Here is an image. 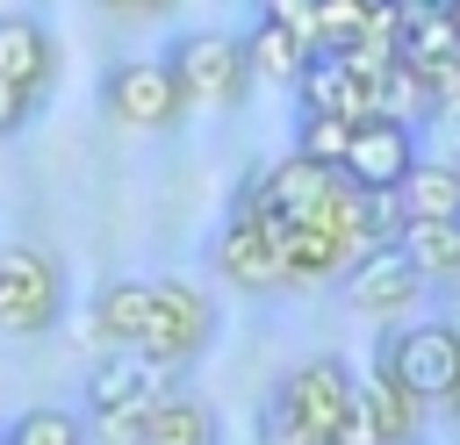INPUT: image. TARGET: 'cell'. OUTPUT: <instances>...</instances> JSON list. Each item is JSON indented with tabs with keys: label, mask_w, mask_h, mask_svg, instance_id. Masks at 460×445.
Returning <instances> with one entry per match:
<instances>
[{
	"label": "cell",
	"mask_w": 460,
	"mask_h": 445,
	"mask_svg": "<svg viewBox=\"0 0 460 445\" xmlns=\"http://www.w3.org/2000/svg\"><path fill=\"white\" fill-rule=\"evenodd\" d=\"M352 388H359V373L338 352H316V359L288 366L259 402V445H345Z\"/></svg>",
	"instance_id": "cell-1"
},
{
	"label": "cell",
	"mask_w": 460,
	"mask_h": 445,
	"mask_svg": "<svg viewBox=\"0 0 460 445\" xmlns=\"http://www.w3.org/2000/svg\"><path fill=\"white\" fill-rule=\"evenodd\" d=\"M374 373L410 388L424 409H446V395L460 388V323L446 316H424V323H381L374 337Z\"/></svg>",
	"instance_id": "cell-2"
},
{
	"label": "cell",
	"mask_w": 460,
	"mask_h": 445,
	"mask_svg": "<svg viewBox=\"0 0 460 445\" xmlns=\"http://www.w3.org/2000/svg\"><path fill=\"white\" fill-rule=\"evenodd\" d=\"M216 330H223L216 294H201V287H194V280H180V273L151 280V323H144V337H137V352H144L151 366L187 373V366L216 345Z\"/></svg>",
	"instance_id": "cell-3"
},
{
	"label": "cell",
	"mask_w": 460,
	"mask_h": 445,
	"mask_svg": "<svg viewBox=\"0 0 460 445\" xmlns=\"http://www.w3.org/2000/svg\"><path fill=\"white\" fill-rule=\"evenodd\" d=\"M165 65H172V79H180V93L194 108H244V93L259 86L252 50L230 29H187V36H172Z\"/></svg>",
	"instance_id": "cell-4"
},
{
	"label": "cell",
	"mask_w": 460,
	"mask_h": 445,
	"mask_svg": "<svg viewBox=\"0 0 460 445\" xmlns=\"http://www.w3.org/2000/svg\"><path fill=\"white\" fill-rule=\"evenodd\" d=\"M187 108H194V100L180 93V79H172L165 57H115V65L101 72V115H108L115 129L165 136V129L187 122Z\"/></svg>",
	"instance_id": "cell-5"
},
{
	"label": "cell",
	"mask_w": 460,
	"mask_h": 445,
	"mask_svg": "<svg viewBox=\"0 0 460 445\" xmlns=\"http://www.w3.org/2000/svg\"><path fill=\"white\" fill-rule=\"evenodd\" d=\"M72 309L65 266L36 244H7L0 251V337H50Z\"/></svg>",
	"instance_id": "cell-6"
},
{
	"label": "cell",
	"mask_w": 460,
	"mask_h": 445,
	"mask_svg": "<svg viewBox=\"0 0 460 445\" xmlns=\"http://www.w3.org/2000/svg\"><path fill=\"white\" fill-rule=\"evenodd\" d=\"M165 388H172V373L151 366L144 352H108V359L86 373V423H93V438L129 445L137 423H144V409H151Z\"/></svg>",
	"instance_id": "cell-7"
},
{
	"label": "cell",
	"mask_w": 460,
	"mask_h": 445,
	"mask_svg": "<svg viewBox=\"0 0 460 445\" xmlns=\"http://www.w3.org/2000/svg\"><path fill=\"white\" fill-rule=\"evenodd\" d=\"M208 266L216 280H230L237 294H288V258H280V230L266 208H230L223 230L208 237Z\"/></svg>",
	"instance_id": "cell-8"
},
{
	"label": "cell",
	"mask_w": 460,
	"mask_h": 445,
	"mask_svg": "<svg viewBox=\"0 0 460 445\" xmlns=\"http://www.w3.org/2000/svg\"><path fill=\"white\" fill-rule=\"evenodd\" d=\"M417 158H424V129L410 115H395V108H374L367 122H352V144H345L338 172L359 179V187H374V194H395Z\"/></svg>",
	"instance_id": "cell-9"
},
{
	"label": "cell",
	"mask_w": 460,
	"mask_h": 445,
	"mask_svg": "<svg viewBox=\"0 0 460 445\" xmlns=\"http://www.w3.org/2000/svg\"><path fill=\"white\" fill-rule=\"evenodd\" d=\"M345 309H359V316H381V323H395V316H410L424 294H431V280L410 266V251L395 244V237H381V244H367L352 266H345Z\"/></svg>",
	"instance_id": "cell-10"
},
{
	"label": "cell",
	"mask_w": 460,
	"mask_h": 445,
	"mask_svg": "<svg viewBox=\"0 0 460 445\" xmlns=\"http://www.w3.org/2000/svg\"><path fill=\"white\" fill-rule=\"evenodd\" d=\"M295 108H316V115H345V122H367L374 108H388V86L367 79L345 50H316L295 79Z\"/></svg>",
	"instance_id": "cell-11"
},
{
	"label": "cell",
	"mask_w": 460,
	"mask_h": 445,
	"mask_svg": "<svg viewBox=\"0 0 460 445\" xmlns=\"http://www.w3.org/2000/svg\"><path fill=\"white\" fill-rule=\"evenodd\" d=\"M424 431V402L381 373H359L352 388V423H345V445H417Z\"/></svg>",
	"instance_id": "cell-12"
},
{
	"label": "cell",
	"mask_w": 460,
	"mask_h": 445,
	"mask_svg": "<svg viewBox=\"0 0 460 445\" xmlns=\"http://www.w3.org/2000/svg\"><path fill=\"white\" fill-rule=\"evenodd\" d=\"M273 230H280L288 287H338V280H345L352 251H345V244H338L323 222H309V215H273Z\"/></svg>",
	"instance_id": "cell-13"
},
{
	"label": "cell",
	"mask_w": 460,
	"mask_h": 445,
	"mask_svg": "<svg viewBox=\"0 0 460 445\" xmlns=\"http://www.w3.org/2000/svg\"><path fill=\"white\" fill-rule=\"evenodd\" d=\"M0 79H14L36 100H50V86H58V36L36 14H0Z\"/></svg>",
	"instance_id": "cell-14"
},
{
	"label": "cell",
	"mask_w": 460,
	"mask_h": 445,
	"mask_svg": "<svg viewBox=\"0 0 460 445\" xmlns=\"http://www.w3.org/2000/svg\"><path fill=\"white\" fill-rule=\"evenodd\" d=\"M144 323H151V280H101V287H93L86 330H93L101 352H137Z\"/></svg>",
	"instance_id": "cell-15"
},
{
	"label": "cell",
	"mask_w": 460,
	"mask_h": 445,
	"mask_svg": "<svg viewBox=\"0 0 460 445\" xmlns=\"http://www.w3.org/2000/svg\"><path fill=\"white\" fill-rule=\"evenodd\" d=\"M129 445H223V416H216V402H201L187 388H165L144 409V423H137Z\"/></svg>",
	"instance_id": "cell-16"
},
{
	"label": "cell",
	"mask_w": 460,
	"mask_h": 445,
	"mask_svg": "<svg viewBox=\"0 0 460 445\" xmlns=\"http://www.w3.org/2000/svg\"><path fill=\"white\" fill-rule=\"evenodd\" d=\"M395 244L410 251V266L431 287H460V215H402Z\"/></svg>",
	"instance_id": "cell-17"
},
{
	"label": "cell",
	"mask_w": 460,
	"mask_h": 445,
	"mask_svg": "<svg viewBox=\"0 0 460 445\" xmlns=\"http://www.w3.org/2000/svg\"><path fill=\"white\" fill-rule=\"evenodd\" d=\"M244 50H252V72H259V79H273V86H295V79H302V65L316 57V43H309L295 22H273V14H259V22L244 29Z\"/></svg>",
	"instance_id": "cell-18"
},
{
	"label": "cell",
	"mask_w": 460,
	"mask_h": 445,
	"mask_svg": "<svg viewBox=\"0 0 460 445\" xmlns=\"http://www.w3.org/2000/svg\"><path fill=\"white\" fill-rule=\"evenodd\" d=\"M395 208L402 215H460V165L438 158V151H424L410 165V179L395 187Z\"/></svg>",
	"instance_id": "cell-19"
},
{
	"label": "cell",
	"mask_w": 460,
	"mask_h": 445,
	"mask_svg": "<svg viewBox=\"0 0 460 445\" xmlns=\"http://www.w3.org/2000/svg\"><path fill=\"white\" fill-rule=\"evenodd\" d=\"M86 416L79 409H58V402H36L22 409L14 423H0V445H86Z\"/></svg>",
	"instance_id": "cell-20"
},
{
	"label": "cell",
	"mask_w": 460,
	"mask_h": 445,
	"mask_svg": "<svg viewBox=\"0 0 460 445\" xmlns=\"http://www.w3.org/2000/svg\"><path fill=\"white\" fill-rule=\"evenodd\" d=\"M345 144H352V122H345V115L295 108V151H309V158H323V165H345Z\"/></svg>",
	"instance_id": "cell-21"
},
{
	"label": "cell",
	"mask_w": 460,
	"mask_h": 445,
	"mask_svg": "<svg viewBox=\"0 0 460 445\" xmlns=\"http://www.w3.org/2000/svg\"><path fill=\"white\" fill-rule=\"evenodd\" d=\"M417 129H424V144H431L438 158H453V165H460V93H438V100L424 108V122H417Z\"/></svg>",
	"instance_id": "cell-22"
},
{
	"label": "cell",
	"mask_w": 460,
	"mask_h": 445,
	"mask_svg": "<svg viewBox=\"0 0 460 445\" xmlns=\"http://www.w3.org/2000/svg\"><path fill=\"white\" fill-rule=\"evenodd\" d=\"M36 108H43L36 93H22L14 79H0V144H7V136H22V129L36 122Z\"/></svg>",
	"instance_id": "cell-23"
},
{
	"label": "cell",
	"mask_w": 460,
	"mask_h": 445,
	"mask_svg": "<svg viewBox=\"0 0 460 445\" xmlns=\"http://www.w3.org/2000/svg\"><path fill=\"white\" fill-rule=\"evenodd\" d=\"M93 7H101L108 22H165L180 0H93Z\"/></svg>",
	"instance_id": "cell-24"
},
{
	"label": "cell",
	"mask_w": 460,
	"mask_h": 445,
	"mask_svg": "<svg viewBox=\"0 0 460 445\" xmlns=\"http://www.w3.org/2000/svg\"><path fill=\"white\" fill-rule=\"evenodd\" d=\"M259 14H273V22H295V29L316 43V0H259Z\"/></svg>",
	"instance_id": "cell-25"
},
{
	"label": "cell",
	"mask_w": 460,
	"mask_h": 445,
	"mask_svg": "<svg viewBox=\"0 0 460 445\" xmlns=\"http://www.w3.org/2000/svg\"><path fill=\"white\" fill-rule=\"evenodd\" d=\"M446 416H453V431H460V388H453V395H446Z\"/></svg>",
	"instance_id": "cell-26"
},
{
	"label": "cell",
	"mask_w": 460,
	"mask_h": 445,
	"mask_svg": "<svg viewBox=\"0 0 460 445\" xmlns=\"http://www.w3.org/2000/svg\"><path fill=\"white\" fill-rule=\"evenodd\" d=\"M410 7H453V0H410Z\"/></svg>",
	"instance_id": "cell-27"
}]
</instances>
